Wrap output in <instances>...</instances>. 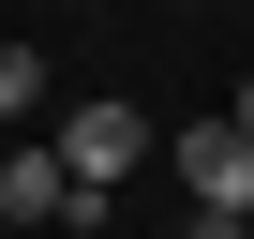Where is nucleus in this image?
I'll use <instances>...</instances> for the list:
<instances>
[{
	"instance_id": "obj_1",
	"label": "nucleus",
	"mask_w": 254,
	"mask_h": 239,
	"mask_svg": "<svg viewBox=\"0 0 254 239\" xmlns=\"http://www.w3.org/2000/svg\"><path fill=\"white\" fill-rule=\"evenodd\" d=\"M45 150L75 165V194H120V179H135V150H150V120H135V105H60Z\"/></svg>"
},
{
	"instance_id": "obj_2",
	"label": "nucleus",
	"mask_w": 254,
	"mask_h": 239,
	"mask_svg": "<svg viewBox=\"0 0 254 239\" xmlns=\"http://www.w3.org/2000/svg\"><path fill=\"white\" fill-rule=\"evenodd\" d=\"M105 194H75V165L45 150V135H15V150H0V224H90Z\"/></svg>"
},
{
	"instance_id": "obj_3",
	"label": "nucleus",
	"mask_w": 254,
	"mask_h": 239,
	"mask_svg": "<svg viewBox=\"0 0 254 239\" xmlns=\"http://www.w3.org/2000/svg\"><path fill=\"white\" fill-rule=\"evenodd\" d=\"M180 194H194V209H224V224H254V120L180 135Z\"/></svg>"
},
{
	"instance_id": "obj_4",
	"label": "nucleus",
	"mask_w": 254,
	"mask_h": 239,
	"mask_svg": "<svg viewBox=\"0 0 254 239\" xmlns=\"http://www.w3.org/2000/svg\"><path fill=\"white\" fill-rule=\"evenodd\" d=\"M30 120H45V60H30V45H0V135H30Z\"/></svg>"
},
{
	"instance_id": "obj_5",
	"label": "nucleus",
	"mask_w": 254,
	"mask_h": 239,
	"mask_svg": "<svg viewBox=\"0 0 254 239\" xmlns=\"http://www.w3.org/2000/svg\"><path fill=\"white\" fill-rule=\"evenodd\" d=\"M239 120H254V90H239Z\"/></svg>"
},
{
	"instance_id": "obj_6",
	"label": "nucleus",
	"mask_w": 254,
	"mask_h": 239,
	"mask_svg": "<svg viewBox=\"0 0 254 239\" xmlns=\"http://www.w3.org/2000/svg\"><path fill=\"white\" fill-rule=\"evenodd\" d=\"M0 150H15V135H0Z\"/></svg>"
},
{
	"instance_id": "obj_7",
	"label": "nucleus",
	"mask_w": 254,
	"mask_h": 239,
	"mask_svg": "<svg viewBox=\"0 0 254 239\" xmlns=\"http://www.w3.org/2000/svg\"><path fill=\"white\" fill-rule=\"evenodd\" d=\"M239 239H254V224H239Z\"/></svg>"
}]
</instances>
